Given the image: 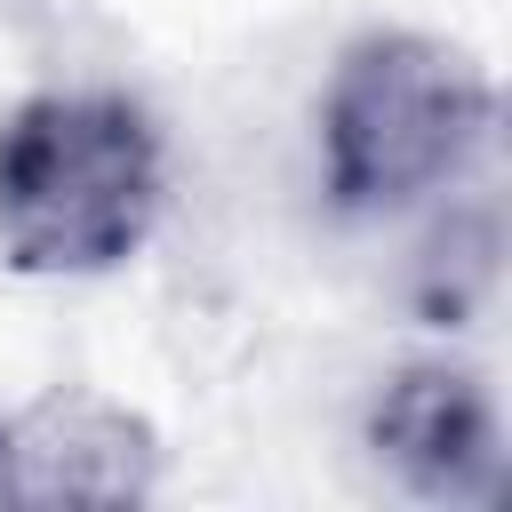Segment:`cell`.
<instances>
[{"instance_id": "3957f363", "label": "cell", "mask_w": 512, "mask_h": 512, "mask_svg": "<svg viewBox=\"0 0 512 512\" xmlns=\"http://www.w3.org/2000/svg\"><path fill=\"white\" fill-rule=\"evenodd\" d=\"M368 448L384 456V472L400 488H416L432 504H488L496 472H504L496 400L472 368H448V360H416L376 392Z\"/></svg>"}, {"instance_id": "7a4b0ae2", "label": "cell", "mask_w": 512, "mask_h": 512, "mask_svg": "<svg viewBox=\"0 0 512 512\" xmlns=\"http://www.w3.org/2000/svg\"><path fill=\"white\" fill-rule=\"evenodd\" d=\"M496 128L488 72L432 32H368L320 88V192L336 216H400L472 176Z\"/></svg>"}, {"instance_id": "6da1fadb", "label": "cell", "mask_w": 512, "mask_h": 512, "mask_svg": "<svg viewBox=\"0 0 512 512\" xmlns=\"http://www.w3.org/2000/svg\"><path fill=\"white\" fill-rule=\"evenodd\" d=\"M168 200V152L120 88H40L0 120V256L32 280L128 264Z\"/></svg>"}, {"instance_id": "277c9868", "label": "cell", "mask_w": 512, "mask_h": 512, "mask_svg": "<svg viewBox=\"0 0 512 512\" xmlns=\"http://www.w3.org/2000/svg\"><path fill=\"white\" fill-rule=\"evenodd\" d=\"M152 448L128 416L96 400H48L16 424H0V496L56 504V496H144Z\"/></svg>"}]
</instances>
